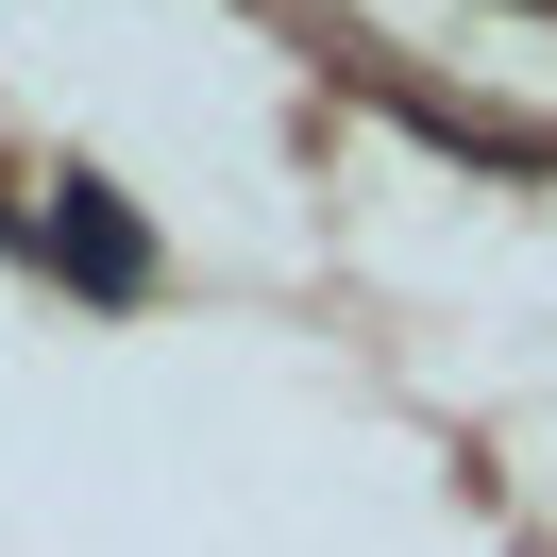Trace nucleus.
<instances>
[{
    "label": "nucleus",
    "instance_id": "nucleus-1",
    "mask_svg": "<svg viewBox=\"0 0 557 557\" xmlns=\"http://www.w3.org/2000/svg\"><path fill=\"white\" fill-rule=\"evenodd\" d=\"M51 253H69V271L102 287V305H136V287H152V237L102 203V186H69V203H51Z\"/></svg>",
    "mask_w": 557,
    "mask_h": 557
}]
</instances>
